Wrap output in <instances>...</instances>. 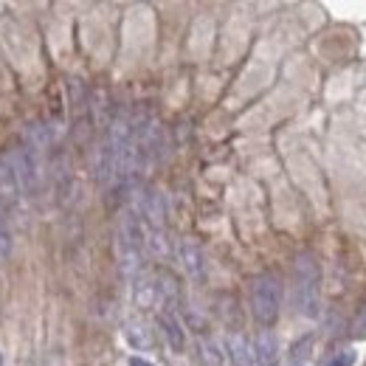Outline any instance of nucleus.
I'll return each mask as SVG.
<instances>
[{
    "label": "nucleus",
    "mask_w": 366,
    "mask_h": 366,
    "mask_svg": "<svg viewBox=\"0 0 366 366\" xmlns=\"http://www.w3.org/2000/svg\"><path fill=\"white\" fill-rule=\"evenodd\" d=\"M293 302L305 319L319 316L321 305V271L310 251H302L293 262Z\"/></svg>",
    "instance_id": "1"
},
{
    "label": "nucleus",
    "mask_w": 366,
    "mask_h": 366,
    "mask_svg": "<svg viewBox=\"0 0 366 366\" xmlns=\"http://www.w3.org/2000/svg\"><path fill=\"white\" fill-rule=\"evenodd\" d=\"M282 310V282L276 273H259L251 282V313L262 327H271Z\"/></svg>",
    "instance_id": "2"
},
{
    "label": "nucleus",
    "mask_w": 366,
    "mask_h": 366,
    "mask_svg": "<svg viewBox=\"0 0 366 366\" xmlns=\"http://www.w3.org/2000/svg\"><path fill=\"white\" fill-rule=\"evenodd\" d=\"M144 248H147V231L138 214H124L119 225V259L127 273H138L144 262Z\"/></svg>",
    "instance_id": "3"
},
{
    "label": "nucleus",
    "mask_w": 366,
    "mask_h": 366,
    "mask_svg": "<svg viewBox=\"0 0 366 366\" xmlns=\"http://www.w3.org/2000/svg\"><path fill=\"white\" fill-rule=\"evenodd\" d=\"M158 324H161V333H164L170 350H172L175 355H183V353H186V333H183V324H181V319H178V313L161 310V313H158Z\"/></svg>",
    "instance_id": "4"
},
{
    "label": "nucleus",
    "mask_w": 366,
    "mask_h": 366,
    "mask_svg": "<svg viewBox=\"0 0 366 366\" xmlns=\"http://www.w3.org/2000/svg\"><path fill=\"white\" fill-rule=\"evenodd\" d=\"M254 366H276L279 364V341L271 330H262L256 338H254Z\"/></svg>",
    "instance_id": "5"
},
{
    "label": "nucleus",
    "mask_w": 366,
    "mask_h": 366,
    "mask_svg": "<svg viewBox=\"0 0 366 366\" xmlns=\"http://www.w3.org/2000/svg\"><path fill=\"white\" fill-rule=\"evenodd\" d=\"M181 259L186 273L194 279V282H203L206 279V256H203V248L194 242V240H183L181 242Z\"/></svg>",
    "instance_id": "6"
},
{
    "label": "nucleus",
    "mask_w": 366,
    "mask_h": 366,
    "mask_svg": "<svg viewBox=\"0 0 366 366\" xmlns=\"http://www.w3.org/2000/svg\"><path fill=\"white\" fill-rule=\"evenodd\" d=\"M20 194V175H17V167H14V158H6L0 155V200L8 203Z\"/></svg>",
    "instance_id": "7"
},
{
    "label": "nucleus",
    "mask_w": 366,
    "mask_h": 366,
    "mask_svg": "<svg viewBox=\"0 0 366 366\" xmlns=\"http://www.w3.org/2000/svg\"><path fill=\"white\" fill-rule=\"evenodd\" d=\"M228 355H231V364L234 366H254V353H251V344L242 338V336H228Z\"/></svg>",
    "instance_id": "8"
},
{
    "label": "nucleus",
    "mask_w": 366,
    "mask_h": 366,
    "mask_svg": "<svg viewBox=\"0 0 366 366\" xmlns=\"http://www.w3.org/2000/svg\"><path fill=\"white\" fill-rule=\"evenodd\" d=\"M197 364L200 366H223V350L214 338H197Z\"/></svg>",
    "instance_id": "9"
},
{
    "label": "nucleus",
    "mask_w": 366,
    "mask_h": 366,
    "mask_svg": "<svg viewBox=\"0 0 366 366\" xmlns=\"http://www.w3.org/2000/svg\"><path fill=\"white\" fill-rule=\"evenodd\" d=\"M124 338L130 341V347H133V350H150V347H153V336H150V330H147L144 324H138V321H130V324L124 327Z\"/></svg>",
    "instance_id": "10"
},
{
    "label": "nucleus",
    "mask_w": 366,
    "mask_h": 366,
    "mask_svg": "<svg viewBox=\"0 0 366 366\" xmlns=\"http://www.w3.org/2000/svg\"><path fill=\"white\" fill-rule=\"evenodd\" d=\"M319 366H355V350H338L327 355Z\"/></svg>",
    "instance_id": "11"
},
{
    "label": "nucleus",
    "mask_w": 366,
    "mask_h": 366,
    "mask_svg": "<svg viewBox=\"0 0 366 366\" xmlns=\"http://www.w3.org/2000/svg\"><path fill=\"white\" fill-rule=\"evenodd\" d=\"M353 336H355V338H366V305L361 307V313L355 316V324H353Z\"/></svg>",
    "instance_id": "12"
},
{
    "label": "nucleus",
    "mask_w": 366,
    "mask_h": 366,
    "mask_svg": "<svg viewBox=\"0 0 366 366\" xmlns=\"http://www.w3.org/2000/svg\"><path fill=\"white\" fill-rule=\"evenodd\" d=\"M8 256V228H6V220H3V211H0V259Z\"/></svg>",
    "instance_id": "13"
},
{
    "label": "nucleus",
    "mask_w": 366,
    "mask_h": 366,
    "mask_svg": "<svg viewBox=\"0 0 366 366\" xmlns=\"http://www.w3.org/2000/svg\"><path fill=\"white\" fill-rule=\"evenodd\" d=\"M127 366H153V364H150L147 358H138V355H133V358L127 361Z\"/></svg>",
    "instance_id": "14"
},
{
    "label": "nucleus",
    "mask_w": 366,
    "mask_h": 366,
    "mask_svg": "<svg viewBox=\"0 0 366 366\" xmlns=\"http://www.w3.org/2000/svg\"><path fill=\"white\" fill-rule=\"evenodd\" d=\"M288 366H307V364H305V361H290Z\"/></svg>",
    "instance_id": "15"
},
{
    "label": "nucleus",
    "mask_w": 366,
    "mask_h": 366,
    "mask_svg": "<svg viewBox=\"0 0 366 366\" xmlns=\"http://www.w3.org/2000/svg\"><path fill=\"white\" fill-rule=\"evenodd\" d=\"M0 366H3V358H0Z\"/></svg>",
    "instance_id": "16"
}]
</instances>
